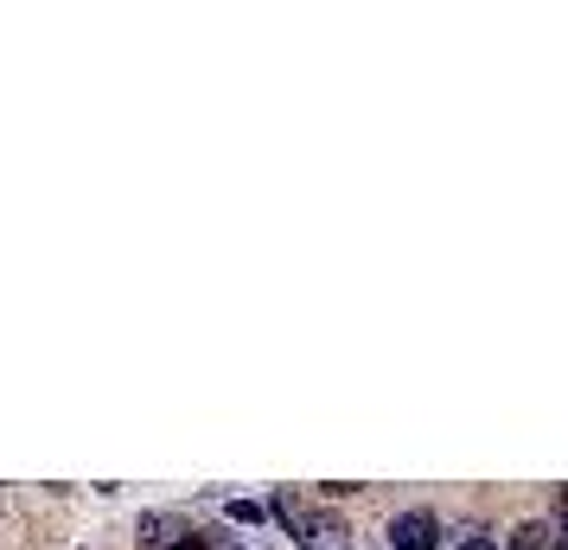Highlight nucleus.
<instances>
[{
  "label": "nucleus",
  "instance_id": "obj_1",
  "mask_svg": "<svg viewBox=\"0 0 568 550\" xmlns=\"http://www.w3.org/2000/svg\"><path fill=\"white\" fill-rule=\"evenodd\" d=\"M389 550H440V519L435 512H403V519H389Z\"/></svg>",
  "mask_w": 568,
  "mask_h": 550
},
{
  "label": "nucleus",
  "instance_id": "obj_2",
  "mask_svg": "<svg viewBox=\"0 0 568 550\" xmlns=\"http://www.w3.org/2000/svg\"><path fill=\"white\" fill-rule=\"evenodd\" d=\"M505 550H562V531H556V519H524Z\"/></svg>",
  "mask_w": 568,
  "mask_h": 550
},
{
  "label": "nucleus",
  "instance_id": "obj_3",
  "mask_svg": "<svg viewBox=\"0 0 568 550\" xmlns=\"http://www.w3.org/2000/svg\"><path fill=\"white\" fill-rule=\"evenodd\" d=\"M301 544H307V550H352V538H345V524H338V519H307Z\"/></svg>",
  "mask_w": 568,
  "mask_h": 550
},
{
  "label": "nucleus",
  "instance_id": "obj_4",
  "mask_svg": "<svg viewBox=\"0 0 568 550\" xmlns=\"http://www.w3.org/2000/svg\"><path fill=\"white\" fill-rule=\"evenodd\" d=\"M173 538H185L180 519H166V512H148V519H141V544H148V550H166Z\"/></svg>",
  "mask_w": 568,
  "mask_h": 550
},
{
  "label": "nucleus",
  "instance_id": "obj_5",
  "mask_svg": "<svg viewBox=\"0 0 568 550\" xmlns=\"http://www.w3.org/2000/svg\"><path fill=\"white\" fill-rule=\"evenodd\" d=\"M231 519L236 524H262L268 519V506H256V499H231Z\"/></svg>",
  "mask_w": 568,
  "mask_h": 550
},
{
  "label": "nucleus",
  "instance_id": "obj_6",
  "mask_svg": "<svg viewBox=\"0 0 568 550\" xmlns=\"http://www.w3.org/2000/svg\"><path fill=\"white\" fill-rule=\"evenodd\" d=\"M166 550H217V544H211V531H192V524H185V538H173Z\"/></svg>",
  "mask_w": 568,
  "mask_h": 550
},
{
  "label": "nucleus",
  "instance_id": "obj_7",
  "mask_svg": "<svg viewBox=\"0 0 568 550\" xmlns=\"http://www.w3.org/2000/svg\"><path fill=\"white\" fill-rule=\"evenodd\" d=\"M454 550H498V544H491V538L479 531V524H466V531H460V544H454Z\"/></svg>",
  "mask_w": 568,
  "mask_h": 550
},
{
  "label": "nucleus",
  "instance_id": "obj_8",
  "mask_svg": "<svg viewBox=\"0 0 568 550\" xmlns=\"http://www.w3.org/2000/svg\"><path fill=\"white\" fill-rule=\"evenodd\" d=\"M556 531H568V487L556 493Z\"/></svg>",
  "mask_w": 568,
  "mask_h": 550
},
{
  "label": "nucleus",
  "instance_id": "obj_9",
  "mask_svg": "<svg viewBox=\"0 0 568 550\" xmlns=\"http://www.w3.org/2000/svg\"><path fill=\"white\" fill-rule=\"evenodd\" d=\"M562 550H568V531H562Z\"/></svg>",
  "mask_w": 568,
  "mask_h": 550
},
{
  "label": "nucleus",
  "instance_id": "obj_10",
  "mask_svg": "<svg viewBox=\"0 0 568 550\" xmlns=\"http://www.w3.org/2000/svg\"><path fill=\"white\" fill-rule=\"evenodd\" d=\"M231 550H243V544H231Z\"/></svg>",
  "mask_w": 568,
  "mask_h": 550
}]
</instances>
